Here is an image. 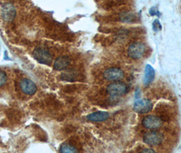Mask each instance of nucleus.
<instances>
[{"instance_id": "nucleus-18", "label": "nucleus", "mask_w": 181, "mask_h": 153, "mask_svg": "<svg viewBox=\"0 0 181 153\" xmlns=\"http://www.w3.org/2000/svg\"><path fill=\"white\" fill-rule=\"evenodd\" d=\"M150 14H151V15H152V16L157 15V14H158L157 9L156 8H152L150 10Z\"/></svg>"}, {"instance_id": "nucleus-3", "label": "nucleus", "mask_w": 181, "mask_h": 153, "mask_svg": "<svg viewBox=\"0 0 181 153\" xmlns=\"http://www.w3.org/2000/svg\"><path fill=\"white\" fill-rule=\"evenodd\" d=\"M33 56L39 63L44 65H49L52 61V55L47 50L40 49H35L33 52Z\"/></svg>"}, {"instance_id": "nucleus-5", "label": "nucleus", "mask_w": 181, "mask_h": 153, "mask_svg": "<svg viewBox=\"0 0 181 153\" xmlns=\"http://www.w3.org/2000/svg\"><path fill=\"white\" fill-rule=\"evenodd\" d=\"M153 105L148 99H138L134 105V110L137 114H147L153 109Z\"/></svg>"}, {"instance_id": "nucleus-2", "label": "nucleus", "mask_w": 181, "mask_h": 153, "mask_svg": "<svg viewBox=\"0 0 181 153\" xmlns=\"http://www.w3.org/2000/svg\"><path fill=\"white\" fill-rule=\"evenodd\" d=\"M145 50V45L143 43L134 42L129 46L128 50H127V54L130 58L137 60L143 57Z\"/></svg>"}, {"instance_id": "nucleus-14", "label": "nucleus", "mask_w": 181, "mask_h": 153, "mask_svg": "<svg viewBox=\"0 0 181 153\" xmlns=\"http://www.w3.org/2000/svg\"><path fill=\"white\" fill-rule=\"evenodd\" d=\"M61 78L63 80L69 81V82H72L75 80L76 74L72 71V70H67L64 72L61 75Z\"/></svg>"}, {"instance_id": "nucleus-7", "label": "nucleus", "mask_w": 181, "mask_h": 153, "mask_svg": "<svg viewBox=\"0 0 181 153\" xmlns=\"http://www.w3.org/2000/svg\"><path fill=\"white\" fill-rule=\"evenodd\" d=\"M103 76L107 80L119 81L124 78V72L119 68H110L104 71Z\"/></svg>"}, {"instance_id": "nucleus-9", "label": "nucleus", "mask_w": 181, "mask_h": 153, "mask_svg": "<svg viewBox=\"0 0 181 153\" xmlns=\"http://www.w3.org/2000/svg\"><path fill=\"white\" fill-rule=\"evenodd\" d=\"M1 15L4 20L7 22H11L16 16V10L13 5L7 4L4 5L1 10Z\"/></svg>"}, {"instance_id": "nucleus-1", "label": "nucleus", "mask_w": 181, "mask_h": 153, "mask_svg": "<svg viewBox=\"0 0 181 153\" xmlns=\"http://www.w3.org/2000/svg\"><path fill=\"white\" fill-rule=\"evenodd\" d=\"M127 90V87L124 82L115 81L110 83L106 88V92L111 97L121 96L125 94Z\"/></svg>"}, {"instance_id": "nucleus-17", "label": "nucleus", "mask_w": 181, "mask_h": 153, "mask_svg": "<svg viewBox=\"0 0 181 153\" xmlns=\"http://www.w3.org/2000/svg\"><path fill=\"white\" fill-rule=\"evenodd\" d=\"M153 29L155 31V32H157V31H159V30H161V25L160 23L159 22L158 20H155V22L153 23Z\"/></svg>"}, {"instance_id": "nucleus-19", "label": "nucleus", "mask_w": 181, "mask_h": 153, "mask_svg": "<svg viewBox=\"0 0 181 153\" xmlns=\"http://www.w3.org/2000/svg\"><path fill=\"white\" fill-rule=\"evenodd\" d=\"M142 152H155V151L153 149H144L142 150Z\"/></svg>"}, {"instance_id": "nucleus-8", "label": "nucleus", "mask_w": 181, "mask_h": 153, "mask_svg": "<svg viewBox=\"0 0 181 153\" xmlns=\"http://www.w3.org/2000/svg\"><path fill=\"white\" fill-rule=\"evenodd\" d=\"M20 87L22 91L27 95H32L37 91V87L32 80L24 78L20 82Z\"/></svg>"}, {"instance_id": "nucleus-13", "label": "nucleus", "mask_w": 181, "mask_h": 153, "mask_svg": "<svg viewBox=\"0 0 181 153\" xmlns=\"http://www.w3.org/2000/svg\"><path fill=\"white\" fill-rule=\"evenodd\" d=\"M119 20L123 23H132L136 21V15L130 11H123L119 14Z\"/></svg>"}, {"instance_id": "nucleus-10", "label": "nucleus", "mask_w": 181, "mask_h": 153, "mask_svg": "<svg viewBox=\"0 0 181 153\" xmlns=\"http://www.w3.org/2000/svg\"><path fill=\"white\" fill-rule=\"evenodd\" d=\"M70 63V59L67 56H61L56 59L54 63L55 70L61 71L66 69Z\"/></svg>"}, {"instance_id": "nucleus-4", "label": "nucleus", "mask_w": 181, "mask_h": 153, "mask_svg": "<svg viewBox=\"0 0 181 153\" xmlns=\"http://www.w3.org/2000/svg\"><path fill=\"white\" fill-rule=\"evenodd\" d=\"M142 124L144 127L147 129L154 130L161 127L163 124V121L159 116L149 115L144 117L142 120Z\"/></svg>"}, {"instance_id": "nucleus-16", "label": "nucleus", "mask_w": 181, "mask_h": 153, "mask_svg": "<svg viewBox=\"0 0 181 153\" xmlns=\"http://www.w3.org/2000/svg\"><path fill=\"white\" fill-rule=\"evenodd\" d=\"M7 76L6 73L3 71L0 70V87L4 86L6 83Z\"/></svg>"}, {"instance_id": "nucleus-15", "label": "nucleus", "mask_w": 181, "mask_h": 153, "mask_svg": "<svg viewBox=\"0 0 181 153\" xmlns=\"http://www.w3.org/2000/svg\"><path fill=\"white\" fill-rule=\"evenodd\" d=\"M60 152H76L77 149L75 147L69 144H64L61 145L60 148Z\"/></svg>"}, {"instance_id": "nucleus-12", "label": "nucleus", "mask_w": 181, "mask_h": 153, "mask_svg": "<svg viewBox=\"0 0 181 153\" xmlns=\"http://www.w3.org/2000/svg\"><path fill=\"white\" fill-rule=\"evenodd\" d=\"M155 78V70L150 65H147L145 68V73L143 78V82L145 86H148L153 82Z\"/></svg>"}, {"instance_id": "nucleus-11", "label": "nucleus", "mask_w": 181, "mask_h": 153, "mask_svg": "<svg viewBox=\"0 0 181 153\" xmlns=\"http://www.w3.org/2000/svg\"><path fill=\"white\" fill-rule=\"evenodd\" d=\"M109 113L107 112H95L93 113L89 114L87 116L88 120L94 122H102L105 121L109 118Z\"/></svg>"}, {"instance_id": "nucleus-6", "label": "nucleus", "mask_w": 181, "mask_h": 153, "mask_svg": "<svg viewBox=\"0 0 181 153\" xmlns=\"http://www.w3.org/2000/svg\"><path fill=\"white\" fill-rule=\"evenodd\" d=\"M143 140L144 143L150 146H158L163 141V135L158 131H152L146 133L144 135Z\"/></svg>"}]
</instances>
